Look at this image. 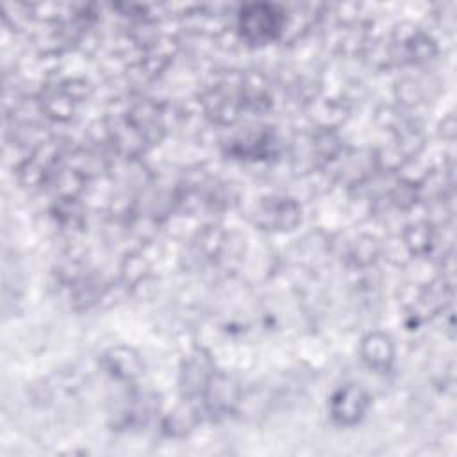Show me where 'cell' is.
I'll use <instances>...</instances> for the list:
<instances>
[{
  "instance_id": "cell-10",
  "label": "cell",
  "mask_w": 457,
  "mask_h": 457,
  "mask_svg": "<svg viewBox=\"0 0 457 457\" xmlns=\"http://www.w3.org/2000/svg\"><path fill=\"white\" fill-rule=\"evenodd\" d=\"M361 357L370 370H375L380 373L389 371L395 361L393 339L380 330H373L366 334L361 341Z\"/></svg>"
},
{
  "instance_id": "cell-3",
  "label": "cell",
  "mask_w": 457,
  "mask_h": 457,
  "mask_svg": "<svg viewBox=\"0 0 457 457\" xmlns=\"http://www.w3.org/2000/svg\"><path fill=\"white\" fill-rule=\"evenodd\" d=\"M389 54L402 64H423L436 57V41L414 25L396 27L391 36Z\"/></svg>"
},
{
  "instance_id": "cell-7",
  "label": "cell",
  "mask_w": 457,
  "mask_h": 457,
  "mask_svg": "<svg viewBox=\"0 0 457 457\" xmlns=\"http://www.w3.org/2000/svg\"><path fill=\"white\" fill-rule=\"evenodd\" d=\"M100 366L107 375L120 382H132L139 378L145 371V362L141 355L130 346H112L105 350L100 357Z\"/></svg>"
},
{
  "instance_id": "cell-8",
  "label": "cell",
  "mask_w": 457,
  "mask_h": 457,
  "mask_svg": "<svg viewBox=\"0 0 457 457\" xmlns=\"http://www.w3.org/2000/svg\"><path fill=\"white\" fill-rule=\"evenodd\" d=\"M227 152L239 159H266L277 146V137L270 127L248 130L243 136L228 141Z\"/></svg>"
},
{
  "instance_id": "cell-13",
  "label": "cell",
  "mask_w": 457,
  "mask_h": 457,
  "mask_svg": "<svg viewBox=\"0 0 457 457\" xmlns=\"http://www.w3.org/2000/svg\"><path fill=\"white\" fill-rule=\"evenodd\" d=\"M52 214L61 228H80L84 221V209L77 196H59L54 204Z\"/></svg>"
},
{
  "instance_id": "cell-4",
  "label": "cell",
  "mask_w": 457,
  "mask_h": 457,
  "mask_svg": "<svg viewBox=\"0 0 457 457\" xmlns=\"http://www.w3.org/2000/svg\"><path fill=\"white\" fill-rule=\"evenodd\" d=\"M371 396L361 384H345L337 387L328 400V414L336 425L352 427L357 425L368 412Z\"/></svg>"
},
{
  "instance_id": "cell-12",
  "label": "cell",
  "mask_w": 457,
  "mask_h": 457,
  "mask_svg": "<svg viewBox=\"0 0 457 457\" xmlns=\"http://www.w3.org/2000/svg\"><path fill=\"white\" fill-rule=\"evenodd\" d=\"M39 102H41V109L54 120L66 121L73 116L75 100L64 91L62 86L52 87V89H46L45 93H41Z\"/></svg>"
},
{
  "instance_id": "cell-11",
  "label": "cell",
  "mask_w": 457,
  "mask_h": 457,
  "mask_svg": "<svg viewBox=\"0 0 457 457\" xmlns=\"http://www.w3.org/2000/svg\"><path fill=\"white\" fill-rule=\"evenodd\" d=\"M400 239L412 257L427 255L434 245V227L427 220H418L414 223H409L403 232L400 234Z\"/></svg>"
},
{
  "instance_id": "cell-1",
  "label": "cell",
  "mask_w": 457,
  "mask_h": 457,
  "mask_svg": "<svg viewBox=\"0 0 457 457\" xmlns=\"http://www.w3.org/2000/svg\"><path fill=\"white\" fill-rule=\"evenodd\" d=\"M241 39L252 46L277 41L287 29V14L278 4L253 2L245 4L237 12Z\"/></svg>"
},
{
  "instance_id": "cell-15",
  "label": "cell",
  "mask_w": 457,
  "mask_h": 457,
  "mask_svg": "<svg viewBox=\"0 0 457 457\" xmlns=\"http://www.w3.org/2000/svg\"><path fill=\"white\" fill-rule=\"evenodd\" d=\"M196 421H198V418H196V412L193 409L180 407V409L170 412V416L164 418L162 430L168 436H184L195 427Z\"/></svg>"
},
{
  "instance_id": "cell-14",
  "label": "cell",
  "mask_w": 457,
  "mask_h": 457,
  "mask_svg": "<svg viewBox=\"0 0 457 457\" xmlns=\"http://www.w3.org/2000/svg\"><path fill=\"white\" fill-rule=\"evenodd\" d=\"M380 250H382V246L373 236L361 234V236H357V239L350 246L348 261L355 268H368L378 259Z\"/></svg>"
},
{
  "instance_id": "cell-5",
  "label": "cell",
  "mask_w": 457,
  "mask_h": 457,
  "mask_svg": "<svg viewBox=\"0 0 457 457\" xmlns=\"http://www.w3.org/2000/svg\"><path fill=\"white\" fill-rule=\"evenodd\" d=\"M200 400H202L204 412L207 416H211L212 420L227 418L237 409L241 400V389L232 377L221 371H214Z\"/></svg>"
},
{
  "instance_id": "cell-16",
  "label": "cell",
  "mask_w": 457,
  "mask_h": 457,
  "mask_svg": "<svg viewBox=\"0 0 457 457\" xmlns=\"http://www.w3.org/2000/svg\"><path fill=\"white\" fill-rule=\"evenodd\" d=\"M146 271H148V266L141 255H136V253L130 257L127 255V259L123 262V271H121L125 284L137 286L141 280H145Z\"/></svg>"
},
{
  "instance_id": "cell-9",
  "label": "cell",
  "mask_w": 457,
  "mask_h": 457,
  "mask_svg": "<svg viewBox=\"0 0 457 457\" xmlns=\"http://www.w3.org/2000/svg\"><path fill=\"white\" fill-rule=\"evenodd\" d=\"M214 362L211 361V357L204 352H195L191 353L186 362L182 364V371H180V387L184 391V395L187 396V400H195L200 398L209 378L214 375Z\"/></svg>"
},
{
  "instance_id": "cell-6",
  "label": "cell",
  "mask_w": 457,
  "mask_h": 457,
  "mask_svg": "<svg viewBox=\"0 0 457 457\" xmlns=\"http://www.w3.org/2000/svg\"><path fill=\"white\" fill-rule=\"evenodd\" d=\"M241 79L237 84L220 82L207 89L202 96L205 114L218 125H230L237 120L243 111V96H241Z\"/></svg>"
},
{
  "instance_id": "cell-2",
  "label": "cell",
  "mask_w": 457,
  "mask_h": 457,
  "mask_svg": "<svg viewBox=\"0 0 457 457\" xmlns=\"http://www.w3.org/2000/svg\"><path fill=\"white\" fill-rule=\"evenodd\" d=\"M252 218L261 230L286 232L293 230L302 221V207L289 196L268 195L259 198Z\"/></svg>"
}]
</instances>
